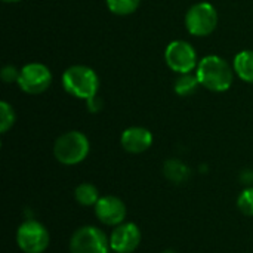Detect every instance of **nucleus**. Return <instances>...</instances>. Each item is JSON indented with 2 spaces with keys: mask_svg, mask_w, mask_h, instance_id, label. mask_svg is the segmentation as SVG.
I'll use <instances>...</instances> for the list:
<instances>
[{
  "mask_svg": "<svg viewBox=\"0 0 253 253\" xmlns=\"http://www.w3.org/2000/svg\"><path fill=\"white\" fill-rule=\"evenodd\" d=\"M16 83L21 87V90H24L25 93L39 95L50 86L52 73L46 65L40 62H31L22 67Z\"/></svg>",
  "mask_w": 253,
  "mask_h": 253,
  "instance_id": "nucleus-8",
  "label": "nucleus"
},
{
  "mask_svg": "<svg viewBox=\"0 0 253 253\" xmlns=\"http://www.w3.org/2000/svg\"><path fill=\"white\" fill-rule=\"evenodd\" d=\"M126 215V205L116 196H104L95 205V216L104 225L117 227L125 222Z\"/></svg>",
  "mask_w": 253,
  "mask_h": 253,
  "instance_id": "nucleus-10",
  "label": "nucleus"
},
{
  "mask_svg": "<svg viewBox=\"0 0 253 253\" xmlns=\"http://www.w3.org/2000/svg\"><path fill=\"white\" fill-rule=\"evenodd\" d=\"M218 24L216 9L206 1L196 3L191 6L185 15V27L190 34L197 37H205L213 33Z\"/></svg>",
  "mask_w": 253,
  "mask_h": 253,
  "instance_id": "nucleus-6",
  "label": "nucleus"
},
{
  "mask_svg": "<svg viewBox=\"0 0 253 253\" xmlns=\"http://www.w3.org/2000/svg\"><path fill=\"white\" fill-rule=\"evenodd\" d=\"M237 208L243 215L253 216V187H248L240 193L237 199Z\"/></svg>",
  "mask_w": 253,
  "mask_h": 253,
  "instance_id": "nucleus-18",
  "label": "nucleus"
},
{
  "mask_svg": "<svg viewBox=\"0 0 253 253\" xmlns=\"http://www.w3.org/2000/svg\"><path fill=\"white\" fill-rule=\"evenodd\" d=\"M108 249L110 237L93 225L77 228L70 239V253H108Z\"/></svg>",
  "mask_w": 253,
  "mask_h": 253,
  "instance_id": "nucleus-4",
  "label": "nucleus"
},
{
  "mask_svg": "<svg viewBox=\"0 0 253 253\" xmlns=\"http://www.w3.org/2000/svg\"><path fill=\"white\" fill-rule=\"evenodd\" d=\"M199 84H200V80L197 74L184 73V74H179V77L176 79L173 89L179 96H190L197 90Z\"/></svg>",
  "mask_w": 253,
  "mask_h": 253,
  "instance_id": "nucleus-14",
  "label": "nucleus"
},
{
  "mask_svg": "<svg viewBox=\"0 0 253 253\" xmlns=\"http://www.w3.org/2000/svg\"><path fill=\"white\" fill-rule=\"evenodd\" d=\"M162 253H178L176 251H173V249H166V251H163Z\"/></svg>",
  "mask_w": 253,
  "mask_h": 253,
  "instance_id": "nucleus-21",
  "label": "nucleus"
},
{
  "mask_svg": "<svg viewBox=\"0 0 253 253\" xmlns=\"http://www.w3.org/2000/svg\"><path fill=\"white\" fill-rule=\"evenodd\" d=\"M139 4H141V0H107L108 9L114 15H120V16L133 13L139 7Z\"/></svg>",
  "mask_w": 253,
  "mask_h": 253,
  "instance_id": "nucleus-16",
  "label": "nucleus"
},
{
  "mask_svg": "<svg viewBox=\"0 0 253 253\" xmlns=\"http://www.w3.org/2000/svg\"><path fill=\"white\" fill-rule=\"evenodd\" d=\"M86 102H87V108H89V111H92V113H98V111L102 108V105H104V101H102V98H99V96H98V93H96L95 96L89 98Z\"/></svg>",
  "mask_w": 253,
  "mask_h": 253,
  "instance_id": "nucleus-20",
  "label": "nucleus"
},
{
  "mask_svg": "<svg viewBox=\"0 0 253 253\" xmlns=\"http://www.w3.org/2000/svg\"><path fill=\"white\" fill-rule=\"evenodd\" d=\"M196 74L200 84L213 92H224L230 89L234 79V70L224 58L218 55L205 56L199 62Z\"/></svg>",
  "mask_w": 253,
  "mask_h": 253,
  "instance_id": "nucleus-1",
  "label": "nucleus"
},
{
  "mask_svg": "<svg viewBox=\"0 0 253 253\" xmlns=\"http://www.w3.org/2000/svg\"><path fill=\"white\" fill-rule=\"evenodd\" d=\"M141 230L133 222H123L117 225L110 236V248L116 253L135 252L141 243Z\"/></svg>",
  "mask_w": 253,
  "mask_h": 253,
  "instance_id": "nucleus-9",
  "label": "nucleus"
},
{
  "mask_svg": "<svg viewBox=\"0 0 253 253\" xmlns=\"http://www.w3.org/2000/svg\"><path fill=\"white\" fill-rule=\"evenodd\" d=\"M236 74L248 83H253V50H242L234 58Z\"/></svg>",
  "mask_w": 253,
  "mask_h": 253,
  "instance_id": "nucleus-12",
  "label": "nucleus"
},
{
  "mask_svg": "<svg viewBox=\"0 0 253 253\" xmlns=\"http://www.w3.org/2000/svg\"><path fill=\"white\" fill-rule=\"evenodd\" d=\"M165 59L169 68L178 74L191 73L199 65L194 47L185 40H175L169 43L165 52Z\"/></svg>",
  "mask_w": 253,
  "mask_h": 253,
  "instance_id": "nucleus-7",
  "label": "nucleus"
},
{
  "mask_svg": "<svg viewBox=\"0 0 253 253\" xmlns=\"http://www.w3.org/2000/svg\"><path fill=\"white\" fill-rule=\"evenodd\" d=\"M165 176L172 182L181 184L188 178V168L182 162L170 159L165 163Z\"/></svg>",
  "mask_w": 253,
  "mask_h": 253,
  "instance_id": "nucleus-15",
  "label": "nucleus"
},
{
  "mask_svg": "<svg viewBox=\"0 0 253 253\" xmlns=\"http://www.w3.org/2000/svg\"><path fill=\"white\" fill-rule=\"evenodd\" d=\"M13 123H15V111H13V108L7 102L1 101L0 102V132L1 133L7 132L13 126Z\"/></svg>",
  "mask_w": 253,
  "mask_h": 253,
  "instance_id": "nucleus-17",
  "label": "nucleus"
},
{
  "mask_svg": "<svg viewBox=\"0 0 253 253\" xmlns=\"http://www.w3.org/2000/svg\"><path fill=\"white\" fill-rule=\"evenodd\" d=\"M4 3H15V1H18V0H3Z\"/></svg>",
  "mask_w": 253,
  "mask_h": 253,
  "instance_id": "nucleus-22",
  "label": "nucleus"
},
{
  "mask_svg": "<svg viewBox=\"0 0 253 253\" xmlns=\"http://www.w3.org/2000/svg\"><path fill=\"white\" fill-rule=\"evenodd\" d=\"M1 79L4 83H10V82H18L19 79V71H16V68L13 65H6L1 70Z\"/></svg>",
  "mask_w": 253,
  "mask_h": 253,
  "instance_id": "nucleus-19",
  "label": "nucleus"
},
{
  "mask_svg": "<svg viewBox=\"0 0 253 253\" xmlns=\"http://www.w3.org/2000/svg\"><path fill=\"white\" fill-rule=\"evenodd\" d=\"M74 199H76V202L80 206L90 208V206H95L101 197H99L98 188L93 184L83 182V184H80V185L76 187V190H74Z\"/></svg>",
  "mask_w": 253,
  "mask_h": 253,
  "instance_id": "nucleus-13",
  "label": "nucleus"
},
{
  "mask_svg": "<svg viewBox=\"0 0 253 253\" xmlns=\"http://www.w3.org/2000/svg\"><path fill=\"white\" fill-rule=\"evenodd\" d=\"M62 86L71 96L87 101L98 93L99 79L92 68L86 65H73L64 71Z\"/></svg>",
  "mask_w": 253,
  "mask_h": 253,
  "instance_id": "nucleus-2",
  "label": "nucleus"
},
{
  "mask_svg": "<svg viewBox=\"0 0 253 253\" xmlns=\"http://www.w3.org/2000/svg\"><path fill=\"white\" fill-rule=\"evenodd\" d=\"M122 147L130 154H141L147 151L153 144V135L148 129L141 126L127 127L120 138Z\"/></svg>",
  "mask_w": 253,
  "mask_h": 253,
  "instance_id": "nucleus-11",
  "label": "nucleus"
},
{
  "mask_svg": "<svg viewBox=\"0 0 253 253\" xmlns=\"http://www.w3.org/2000/svg\"><path fill=\"white\" fill-rule=\"evenodd\" d=\"M89 139L79 130H70L62 133L53 145L55 159L65 166H74L82 163L89 154Z\"/></svg>",
  "mask_w": 253,
  "mask_h": 253,
  "instance_id": "nucleus-3",
  "label": "nucleus"
},
{
  "mask_svg": "<svg viewBox=\"0 0 253 253\" xmlns=\"http://www.w3.org/2000/svg\"><path fill=\"white\" fill-rule=\"evenodd\" d=\"M50 243L47 228L36 221H24L16 231V245L24 253H43Z\"/></svg>",
  "mask_w": 253,
  "mask_h": 253,
  "instance_id": "nucleus-5",
  "label": "nucleus"
}]
</instances>
